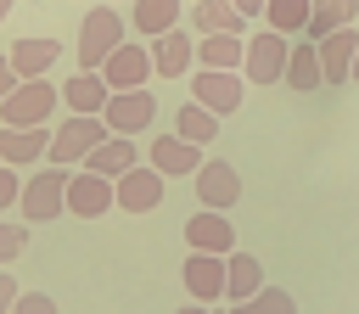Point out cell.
<instances>
[{
    "label": "cell",
    "mask_w": 359,
    "mask_h": 314,
    "mask_svg": "<svg viewBox=\"0 0 359 314\" xmlns=\"http://www.w3.org/2000/svg\"><path fill=\"white\" fill-rule=\"evenodd\" d=\"M107 135H112V129H107V118L67 112V118L50 129V163H56V168H79V163H90V151H95Z\"/></svg>",
    "instance_id": "7a4b0ae2"
},
{
    "label": "cell",
    "mask_w": 359,
    "mask_h": 314,
    "mask_svg": "<svg viewBox=\"0 0 359 314\" xmlns=\"http://www.w3.org/2000/svg\"><path fill=\"white\" fill-rule=\"evenodd\" d=\"M191 62H196V45H191L185 28H168V34L151 39V67H157V78H180V73H191Z\"/></svg>",
    "instance_id": "2e32d148"
},
{
    "label": "cell",
    "mask_w": 359,
    "mask_h": 314,
    "mask_svg": "<svg viewBox=\"0 0 359 314\" xmlns=\"http://www.w3.org/2000/svg\"><path fill=\"white\" fill-rule=\"evenodd\" d=\"M163 202V174L151 168V163H135L123 179H118V207L123 213H151Z\"/></svg>",
    "instance_id": "4fadbf2b"
},
{
    "label": "cell",
    "mask_w": 359,
    "mask_h": 314,
    "mask_svg": "<svg viewBox=\"0 0 359 314\" xmlns=\"http://www.w3.org/2000/svg\"><path fill=\"white\" fill-rule=\"evenodd\" d=\"M151 73H157V67H151V45H140V39H123V45L107 56V67H101V78H107L112 90H146Z\"/></svg>",
    "instance_id": "9c48e42d"
},
{
    "label": "cell",
    "mask_w": 359,
    "mask_h": 314,
    "mask_svg": "<svg viewBox=\"0 0 359 314\" xmlns=\"http://www.w3.org/2000/svg\"><path fill=\"white\" fill-rule=\"evenodd\" d=\"M17 84H22V78H17V67H11V56H0V101H6V95L17 90Z\"/></svg>",
    "instance_id": "836d02e7"
},
{
    "label": "cell",
    "mask_w": 359,
    "mask_h": 314,
    "mask_svg": "<svg viewBox=\"0 0 359 314\" xmlns=\"http://www.w3.org/2000/svg\"><path fill=\"white\" fill-rule=\"evenodd\" d=\"M174 135H180V140H191V146H208V140L219 135V118H213L202 101H185V107H180V123H174Z\"/></svg>",
    "instance_id": "4316f807"
},
{
    "label": "cell",
    "mask_w": 359,
    "mask_h": 314,
    "mask_svg": "<svg viewBox=\"0 0 359 314\" xmlns=\"http://www.w3.org/2000/svg\"><path fill=\"white\" fill-rule=\"evenodd\" d=\"M146 157H151V168H157L163 179H174V174H196V168H202V146H191V140H180V135H157Z\"/></svg>",
    "instance_id": "ac0fdd59"
},
{
    "label": "cell",
    "mask_w": 359,
    "mask_h": 314,
    "mask_svg": "<svg viewBox=\"0 0 359 314\" xmlns=\"http://www.w3.org/2000/svg\"><path fill=\"white\" fill-rule=\"evenodd\" d=\"M34 157H50V129H6L0 123V163L22 168Z\"/></svg>",
    "instance_id": "ffe728a7"
},
{
    "label": "cell",
    "mask_w": 359,
    "mask_h": 314,
    "mask_svg": "<svg viewBox=\"0 0 359 314\" xmlns=\"http://www.w3.org/2000/svg\"><path fill=\"white\" fill-rule=\"evenodd\" d=\"M309 17H314V0H269V11H264V28H275V34H309Z\"/></svg>",
    "instance_id": "83f0119b"
},
{
    "label": "cell",
    "mask_w": 359,
    "mask_h": 314,
    "mask_svg": "<svg viewBox=\"0 0 359 314\" xmlns=\"http://www.w3.org/2000/svg\"><path fill=\"white\" fill-rule=\"evenodd\" d=\"M236 11H241V17H264V11H269V0H236Z\"/></svg>",
    "instance_id": "e575fe53"
},
{
    "label": "cell",
    "mask_w": 359,
    "mask_h": 314,
    "mask_svg": "<svg viewBox=\"0 0 359 314\" xmlns=\"http://www.w3.org/2000/svg\"><path fill=\"white\" fill-rule=\"evenodd\" d=\"M11 6H17V0H0V22H6V11H11Z\"/></svg>",
    "instance_id": "8d00e7d4"
},
{
    "label": "cell",
    "mask_w": 359,
    "mask_h": 314,
    "mask_svg": "<svg viewBox=\"0 0 359 314\" xmlns=\"http://www.w3.org/2000/svg\"><path fill=\"white\" fill-rule=\"evenodd\" d=\"M22 247H28V230L11 224V219H0V269H6L11 258H22Z\"/></svg>",
    "instance_id": "f546056e"
},
{
    "label": "cell",
    "mask_w": 359,
    "mask_h": 314,
    "mask_svg": "<svg viewBox=\"0 0 359 314\" xmlns=\"http://www.w3.org/2000/svg\"><path fill=\"white\" fill-rule=\"evenodd\" d=\"M67 179H73V168H39V174H28L22 179V219L28 224H50V219H62L67 213Z\"/></svg>",
    "instance_id": "3957f363"
},
{
    "label": "cell",
    "mask_w": 359,
    "mask_h": 314,
    "mask_svg": "<svg viewBox=\"0 0 359 314\" xmlns=\"http://www.w3.org/2000/svg\"><path fill=\"white\" fill-rule=\"evenodd\" d=\"M213 314H230V308H213Z\"/></svg>",
    "instance_id": "74e56055"
},
{
    "label": "cell",
    "mask_w": 359,
    "mask_h": 314,
    "mask_svg": "<svg viewBox=\"0 0 359 314\" xmlns=\"http://www.w3.org/2000/svg\"><path fill=\"white\" fill-rule=\"evenodd\" d=\"M17 297H22V286H17V280L0 269V314H11V308H17Z\"/></svg>",
    "instance_id": "d6a6232c"
},
{
    "label": "cell",
    "mask_w": 359,
    "mask_h": 314,
    "mask_svg": "<svg viewBox=\"0 0 359 314\" xmlns=\"http://www.w3.org/2000/svg\"><path fill=\"white\" fill-rule=\"evenodd\" d=\"M185 247H191V252H219V258H230V252H236V224H230V213L196 207V213L185 219Z\"/></svg>",
    "instance_id": "30bf717a"
},
{
    "label": "cell",
    "mask_w": 359,
    "mask_h": 314,
    "mask_svg": "<svg viewBox=\"0 0 359 314\" xmlns=\"http://www.w3.org/2000/svg\"><path fill=\"white\" fill-rule=\"evenodd\" d=\"M191 22L202 34H241L247 17L236 11V0H191Z\"/></svg>",
    "instance_id": "603a6c76"
},
{
    "label": "cell",
    "mask_w": 359,
    "mask_h": 314,
    "mask_svg": "<svg viewBox=\"0 0 359 314\" xmlns=\"http://www.w3.org/2000/svg\"><path fill=\"white\" fill-rule=\"evenodd\" d=\"M17 202H22V174H17L11 163H0V213L17 207Z\"/></svg>",
    "instance_id": "4dcf8cb0"
},
{
    "label": "cell",
    "mask_w": 359,
    "mask_h": 314,
    "mask_svg": "<svg viewBox=\"0 0 359 314\" xmlns=\"http://www.w3.org/2000/svg\"><path fill=\"white\" fill-rule=\"evenodd\" d=\"M11 314H56V297H50V292H22Z\"/></svg>",
    "instance_id": "1f68e13d"
},
{
    "label": "cell",
    "mask_w": 359,
    "mask_h": 314,
    "mask_svg": "<svg viewBox=\"0 0 359 314\" xmlns=\"http://www.w3.org/2000/svg\"><path fill=\"white\" fill-rule=\"evenodd\" d=\"M129 39V22L112 11V6H95L84 22H79V73H101L107 56Z\"/></svg>",
    "instance_id": "6da1fadb"
},
{
    "label": "cell",
    "mask_w": 359,
    "mask_h": 314,
    "mask_svg": "<svg viewBox=\"0 0 359 314\" xmlns=\"http://www.w3.org/2000/svg\"><path fill=\"white\" fill-rule=\"evenodd\" d=\"M84 168H90V174H107V179H123V174L135 168V140H129V135H107V140L90 151Z\"/></svg>",
    "instance_id": "44dd1931"
},
{
    "label": "cell",
    "mask_w": 359,
    "mask_h": 314,
    "mask_svg": "<svg viewBox=\"0 0 359 314\" xmlns=\"http://www.w3.org/2000/svg\"><path fill=\"white\" fill-rule=\"evenodd\" d=\"M56 101H62V90H56L50 78H22V84L0 101V123H6V129H45V118L56 112Z\"/></svg>",
    "instance_id": "277c9868"
},
{
    "label": "cell",
    "mask_w": 359,
    "mask_h": 314,
    "mask_svg": "<svg viewBox=\"0 0 359 314\" xmlns=\"http://www.w3.org/2000/svg\"><path fill=\"white\" fill-rule=\"evenodd\" d=\"M191 179H196V202L213 207V213H230V207L241 202V174H236V163H224V157H208Z\"/></svg>",
    "instance_id": "52a82bcc"
},
{
    "label": "cell",
    "mask_w": 359,
    "mask_h": 314,
    "mask_svg": "<svg viewBox=\"0 0 359 314\" xmlns=\"http://www.w3.org/2000/svg\"><path fill=\"white\" fill-rule=\"evenodd\" d=\"M107 207H118V179L90 174V168H73V179H67V213H79V219H101Z\"/></svg>",
    "instance_id": "ba28073f"
},
{
    "label": "cell",
    "mask_w": 359,
    "mask_h": 314,
    "mask_svg": "<svg viewBox=\"0 0 359 314\" xmlns=\"http://www.w3.org/2000/svg\"><path fill=\"white\" fill-rule=\"evenodd\" d=\"M359 22V0H314V17H309V39H325L337 28H353Z\"/></svg>",
    "instance_id": "d4e9b609"
},
{
    "label": "cell",
    "mask_w": 359,
    "mask_h": 314,
    "mask_svg": "<svg viewBox=\"0 0 359 314\" xmlns=\"http://www.w3.org/2000/svg\"><path fill=\"white\" fill-rule=\"evenodd\" d=\"M241 95H247L241 73H224V67H196V73H191V101H202L213 118L236 112V107H241Z\"/></svg>",
    "instance_id": "8992f818"
},
{
    "label": "cell",
    "mask_w": 359,
    "mask_h": 314,
    "mask_svg": "<svg viewBox=\"0 0 359 314\" xmlns=\"http://www.w3.org/2000/svg\"><path fill=\"white\" fill-rule=\"evenodd\" d=\"M230 314H297V297H292V292H280V286H264L258 297L230 303Z\"/></svg>",
    "instance_id": "f1b7e54d"
},
{
    "label": "cell",
    "mask_w": 359,
    "mask_h": 314,
    "mask_svg": "<svg viewBox=\"0 0 359 314\" xmlns=\"http://www.w3.org/2000/svg\"><path fill=\"white\" fill-rule=\"evenodd\" d=\"M135 34H146V39H157V34H168V28H180V0H135Z\"/></svg>",
    "instance_id": "484cf974"
},
{
    "label": "cell",
    "mask_w": 359,
    "mask_h": 314,
    "mask_svg": "<svg viewBox=\"0 0 359 314\" xmlns=\"http://www.w3.org/2000/svg\"><path fill=\"white\" fill-rule=\"evenodd\" d=\"M353 62H359V28H337V34L320 39L325 84H348V78H353Z\"/></svg>",
    "instance_id": "5bb4252c"
},
{
    "label": "cell",
    "mask_w": 359,
    "mask_h": 314,
    "mask_svg": "<svg viewBox=\"0 0 359 314\" xmlns=\"http://www.w3.org/2000/svg\"><path fill=\"white\" fill-rule=\"evenodd\" d=\"M174 314H213L208 303H185V308H174Z\"/></svg>",
    "instance_id": "d590c367"
},
{
    "label": "cell",
    "mask_w": 359,
    "mask_h": 314,
    "mask_svg": "<svg viewBox=\"0 0 359 314\" xmlns=\"http://www.w3.org/2000/svg\"><path fill=\"white\" fill-rule=\"evenodd\" d=\"M196 56H202V67H224V73H241V62H247V39H241V34H202Z\"/></svg>",
    "instance_id": "7402d4cb"
},
{
    "label": "cell",
    "mask_w": 359,
    "mask_h": 314,
    "mask_svg": "<svg viewBox=\"0 0 359 314\" xmlns=\"http://www.w3.org/2000/svg\"><path fill=\"white\" fill-rule=\"evenodd\" d=\"M6 56H11L17 78H45V73H50V67L62 62V39H50V34L39 39V34H34V39H17V45L6 50Z\"/></svg>",
    "instance_id": "9a60e30c"
},
{
    "label": "cell",
    "mask_w": 359,
    "mask_h": 314,
    "mask_svg": "<svg viewBox=\"0 0 359 314\" xmlns=\"http://www.w3.org/2000/svg\"><path fill=\"white\" fill-rule=\"evenodd\" d=\"M264 292V264L252 252H230L224 258V303H247Z\"/></svg>",
    "instance_id": "d6986e66"
},
{
    "label": "cell",
    "mask_w": 359,
    "mask_h": 314,
    "mask_svg": "<svg viewBox=\"0 0 359 314\" xmlns=\"http://www.w3.org/2000/svg\"><path fill=\"white\" fill-rule=\"evenodd\" d=\"M101 118H107L112 135H129V140H135V135L157 118V101H151V90H112V101H107Z\"/></svg>",
    "instance_id": "8fae6325"
},
{
    "label": "cell",
    "mask_w": 359,
    "mask_h": 314,
    "mask_svg": "<svg viewBox=\"0 0 359 314\" xmlns=\"http://www.w3.org/2000/svg\"><path fill=\"white\" fill-rule=\"evenodd\" d=\"M286 62H292V45H286V34H275V28H258L252 39H247V84H280L286 78Z\"/></svg>",
    "instance_id": "5b68a950"
},
{
    "label": "cell",
    "mask_w": 359,
    "mask_h": 314,
    "mask_svg": "<svg viewBox=\"0 0 359 314\" xmlns=\"http://www.w3.org/2000/svg\"><path fill=\"white\" fill-rule=\"evenodd\" d=\"M180 280H185V292H191V303H219L224 297V258L219 252H191L185 258V269H180Z\"/></svg>",
    "instance_id": "7c38bea8"
},
{
    "label": "cell",
    "mask_w": 359,
    "mask_h": 314,
    "mask_svg": "<svg viewBox=\"0 0 359 314\" xmlns=\"http://www.w3.org/2000/svg\"><path fill=\"white\" fill-rule=\"evenodd\" d=\"M286 84H292V90H320V84H325V67H320V39H303V45H292Z\"/></svg>",
    "instance_id": "cb8c5ba5"
},
{
    "label": "cell",
    "mask_w": 359,
    "mask_h": 314,
    "mask_svg": "<svg viewBox=\"0 0 359 314\" xmlns=\"http://www.w3.org/2000/svg\"><path fill=\"white\" fill-rule=\"evenodd\" d=\"M107 101H112V84H107L101 73H73V78L62 84V107H67V112L101 118V112H107Z\"/></svg>",
    "instance_id": "e0dca14e"
},
{
    "label": "cell",
    "mask_w": 359,
    "mask_h": 314,
    "mask_svg": "<svg viewBox=\"0 0 359 314\" xmlns=\"http://www.w3.org/2000/svg\"><path fill=\"white\" fill-rule=\"evenodd\" d=\"M353 78H359V62H353Z\"/></svg>",
    "instance_id": "f35d334b"
}]
</instances>
